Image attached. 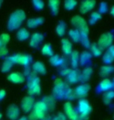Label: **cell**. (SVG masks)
Returning <instances> with one entry per match:
<instances>
[{
  "label": "cell",
  "instance_id": "cell-1",
  "mask_svg": "<svg viewBox=\"0 0 114 120\" xmlns=\"http://www.w3.org/2000/svg\"><path fill=\"white\" fill-rule=\"evenodd\" d=\"M26 19V14L23 10H17L12 14L8 21V28L9 30H15L20 27Z\"/></svg>",
  "mask_w": 114,
  "mask_h": 120
},
{
  "label": "cell",
  "instance_id": "cell-2",
  "mask_svg": "<svg viewBox=\"0 0 114 120\" xmlns=\"http://www.w3.org/2000/svg\"><path fill=\"white\" fill-rule=\"evenodd\" d=\"M72 23L78 28V30L81 34V36H88L89 34V26L87 22L81 16L76 15L72 18Z\"/></svg>",
  "mask_w": 114,
  "mask_h": 120
},
{
  "label": "cell",
  "instance_id": "cell-3",
  "mask_svg": "<svg viewBox=\"0 0 114 120\" xmlns=\"http://www.w3.org/2000/svg\"><path fill=\"white\" fill-rule=\"evenodd\" d=\"M92 111V106L86 99H81L78 103V115L84 120L88 119V116Z\"/></svg>",
  "mask_w": 114,
  "mask_h": 120
},
{
  "label": "cell",
  "instance_id": "cell-4",
  "mask_svg": "<svg viewBox=\"0 0 114 120\" xmlns=\"http://www.w3.org/2000/svg\"><path fill=\"white\" fill-rule=\"evenodd\" d=\"M34 110L32 113L34 114V116L37 119V120L44 118L45 115H46L47 110H48V108H47L46 103L44 101H40L37 102L34 105Z\"/></svg>",
  "mask_w": 114,
  "mask_h": 120
},
{
  "label": "cell",
  "instance_id": "cell-5",
  "mask_svg": "<svg viewBox=\"0 0 114 120\" xmlns=\"http://www.w3.org/2000/svg\"><path fill=\"white\" fill-rule=\"evenodd\" d=\"M68 87L61 79H56L54 81V93L58 98L65 97L66 91L68 90Z\"/></svg>",
  "mask_w": 114,
  "mask_h": 120
},
{
  "label": "cell",
  "instance_id": "cell-6",
  "mask_svg": "<svg viewBox=\"0 0 114 120\" xmlns=\"http://www.w3.org/2000/svg\"><path fill=\"white\" fill-rule=\"evenodd\" d=\"M64 109H65V116L67 117V119L70 120H84L78 115V113L75 111L71 102H66L65 104V106H64Z\"/></svg>",
  "mask_w": 114,
  "mask_h": 120
},
{
  "label": "cell",
  "instance_id": "cell-7",
  "mask_svg": "<svg viewBox=\"0 0 114 120\" xmlns=\"http://www.w3.org/2000/svg\"><path fill=\"white\" fill-rule=\"evenodd\" d=\"M113 41V35L111 32H106L103 34L98 41V45L102 49L110 47Z\"/></svg>",
  "mask_w": 114,
  "mask_h": 120
},
{
  "label": "cell",
  "instance_id": "cell-8",
  "mask_svg": "<svg viewBox=\"0 0 114 120\" xmlns=\"http://www.w3.org/2000/svg\"><path fill=\"white\" fill-rule=\"evenodd\" d=\"M40 79L36 76H34L29 81L28 83V92L30 94H39L40 93Z\"/></svg>",
  "mask_w": 114,
  "mask_h": 120
},
{
  "label": "cell",
  "instance_id": "cell-9",
  "mask_svg": "<svg viewBox=\"0 0 114 120\" xmlns=\"http://www.w3.org/2000/svg\"><path fill=\"white\" fill-rule=\"evenodd\" d=\"M7 59L11 61L13 63H18L20 65H23V66H27L31 62V57L27 55H21L17 54L15 56H12L9 57Z\"/></svg>",
  "mask_w": 114,
  "mask_h": 120
},
{
  "label": "cell",
  "instance_id": "cell-10",
  "mask_svg": "<svg viewBox=\"0 0 114 120\" xmlns=\"http://www.w3.org/2000/svg\"><path fill=\"white\" fill-rule=\"evenodd\" d=\"M89 90L90 86L88 83H82L81 85H78L74 91L76 98H80L81 99H84V98L87 96Z\"/></svg>",
  "mask_w": 114,
  "mask_h": 120
},
{
  "label": "cell",
  "instance_id": "cell-11",
  "mask_svg": "<svg viewBox=\"0 0 114 120\" xmlns=\"http://www.w3.org/2000/svg\"><path fill=\"white\" fill-rule=\"evenodd\" d=\"M34 106V99L31 96H28L23 99L21 107L25 112H29L31 111L32 109Z\"/></svg>",
  "mask_w": 114,
  "mask_h": 120
},
{
  "label": "cell",
  "instance_id": "cell-12",
  "mask_svg": "<svg viewBox=\"0 0 114 120\" xmlns=\"http://www.w3.org/2000/svg\"><path fill=\"white\" fill-rule=\"evenodd\" d=\"M96 4V1L91 0V1H84L82 2L79 6V10L82 13H87L88 12L91 11L92 9H93Z\"/></svg>",
  "mask_w": 114,
  "mask_h": 120
},
{
  "label": "cell",
  "instance_id": "cell-13",
  "mask_svg": "<svg viewBox=\"0 0 114 120\" xmlns=\"http://www.w3.org/2000/svg\"><path fill=\"white\" fill-rule=\"evenodd\" d=\"M6 115L9 119L16 120L20 116V109L15 105H10L6 110Z\"/></svg>",
  "mask_w": 114,
  "mask_h": 120
},
{
  "label": "cell",
  "instance_id": "cell-14",
  "mask_svg": "<svg viewBox=\"0 0 114 120\" xmlns=\"http://www.w3.org/2000/svg\"><path fill=\"white\" fill-rule=\"evenodd\" d=\"M8 80L14 83H21L24 82L25 76L21 73L14 72V73H12L9 74L8 76Z\"/></svg>",
  "mask_w": 114,
  "mask_h": 120
},
{
  "label": "cell",
  "instance_id": "cell-15",
  "mask_svg": "<svg viewBox=\"0 0 114 120\" xmlns=\"http://www.w3.org/2000/svg\"><path fill=\"white\" fill-rule=\"evenodd\" d=\"M62 51L66 55H71L72 52V44L68 38H63L61 40Z\"/></svg>",
  "mask_w": 114,
  "mask_h": 120
},
{
  "label": "cell",
  "instance_id": "cell-16",
  "mask_svg": "<svg viewBox=\"0 0 114 120\" xmlns=\"http://www.w3.org/2000/svg\"><path fill=\"white\" fill-rule=\"evenodd\" d=\"M43 39H44V36L40 33H35L32 35L31 39H30V46L36 48L39 45L40 43L42 42Z\"/></svg>",
  "mask_w": 114,
  "mask_h": 120
},
{
  "label": "cell",
  "instance_id": "cell-17",
  "mask_svg": "<svg viewBox=\"0 0 114 120\" xmlns=\"http://www.w3.org/2000/svg\"><path fill=\"white\" fill-rule=\"evenodd\" d=\"M67 79L70 83H75L80 80V73L76 69L71 70V72L67 76Z\"/></svg>",
  "mask_w": 114,
  "mask_h": 120
},
{
  "label": "cell",
  "instance_id": "cell-18",
  "mask_svg": "<svg viewBox=\"0 0 114 120\" xmlns=\"http://www.w3.org/2000/svg\"><path fill=\"white\" fill-rule=\"evenodd\" d=\"M114 71V67L110 65H106V66H102L100 68V71H99V74L103 77H106L108 76L110 74H111Z\"/></svg>",
  "mask_w": 114,
  "mask_h": 120
},
{
  "label": "cell",
  "instance_id": "cell-19",
  "mask_svg": "<svg viewBox=\"0 0 114 120\" xmlns=\"http://www.w3.org/2000/svg\"><path fill=\"white\" fill-rule=\"evenodd\" d=\"M92 74V68H85L82 71V73H80V81L82 82H87L88 80L91 78Z\"/></svg>",
  "mask_w": 114,
  "mask_h": 120
},
{
  "label": "cell",
  "instance_id": "cell-20",
  "mask_svg": "<svg viewBox=\"0 0 114 120\" xmlns=\"http://www.w3.org/2000/svg\"><path fill=\"white\" fill-rule=\"evenodd\" d=\"M33 69L37 73H40L41 75H44L46 73V67L41 62H36L33 65Z\"/></svg>",
  "mask_w": 114,
  "mask_h": 120
},
{
  "label": "cell",
  "instance_id": "cell-21",
  "mask_svg": "<svg viewBox=\"0 0 114 120\" xmlns=\"http://www.w3.org/2000/svg\"><path fill=\"white\" fill-rule=\"evenodd\" d=\"M44 23V19L42 17L32 18L27 21V26L30 28H34Z\"/></svg>",
  "mask_w": 114,
  "mask_h": 120
},
{
  "label": "cell",
  "instance_id": "cell-22",
  "mask_svg": "<svg viewBox=\"0 0 114 120\" xmlns=\"http://www.w3.org/2000/svg\"><path fill=\"white\" fill-rule=\"evenodd\" d=\"M90 50H91L92 54L95 57H99L101 56L103 54V49L99 46L96 43H93L90 45Z\"/></svg>",
  "mask_w": 114,
  "mask_h": 120
},
{
  "label": "cell",
  "instance_id": "cell-23",
  "mask_svg": "<svg viewBox=\"0 0 114 120\" xmlns=\"http://www.w3.org/2000/svg\"><path fill=\"white\" fill-rule=\"evenodd\" d=\"M71 62H72V66L74 69H76L79 63V53L78 51H72L71 54Z\"/></svg>",
  "mask_w": 114,
  "mask_h": 120
},
{
  "label": "cell",
  "instance_id": "cell-24",
  "mask_svg": "<svg viewBox=\"0 0 114 120\" xmlns=\"http://www.w3.org/2000/svg\"><path fill=\"white\" fill-rule=\"evenodd\" d=\"M99 87L102 90L106 91L110 90L111 88H113V84H112V81H111L110 79H103V80L101 81L100 84H99Z\"/></svg>",
  "mask_w": 114,
  "mask_h": 120
},
{
  "label": "cell",
  "instance_id": "cell-25",
  "mask_svg": "<svg viewBox=\"0 0 114 120\" xmlns=\"http://www.w3.org/2000/svg\"><path fill=\"white\" fill-rule=\"evenodd\" d=\"M30 37V33L27 29L25 28H22L20 29L17 32V38L20 41H24L26 39H27Z\"/></svg>",
  "mask_w": 114,
  "mask_h": 120
},
{
  "label": "cell",
  "instance_id": "cell-26",
  "mask_svg": "<svg viewBox=\"0 0 114 120\" xmlns=\"http://www.w3.org/2000/svg\"><path fill=\"white\" fill-rule=\"evenodd\" d=\"M41 52H42L43 55H44V56H50V57L54 56L52 47H51V45H49V44H45L44 46L42 47Z\"/></svg>",
  "mask_w": 114,
  "mask_h": 120
},
{
  "label": "cell",
  "instance_id": "cell-27",
  "mask_svg": "<svg viewBox=\"0 0 114 120\" xmlns=\"http://www.w3.org/2000/svg\"><path fill=\"white\" fill-rule=\"evenodd\" d=\"M114 98V91L113 90H108L103 95V102L106 105H109L111 102V101Z\"/></svg>",
  "mask_w": 114,
  "mask_h": 120
},
{
  "label": "cell",
  "instance_id": "cell-28",
  "mask_svg": "<svg viewBox=\"0 0 114 120\" xmlns=\"http://www.w3.org/2000/svg\"><path fill=\"white\" fill-rule=\"evenodd\" d=\"M50 62L53 65V66H60L62 65L64 62V59L61 58L59 56H52L50 59Z\"/></svg>",
  "mask_w": 114,
  "mask_h": 120
},
{
  "label": "cell",
  "instance_id": "cell-29",
  "mask_svg": "<svg viewBox=\"0 0 114 120\" xmlns=\"http://www.w3.org/2000/svg\"><path fill=\"white\" fill-rule=\"evenodd\" d=\"M66 31V24L65 22L61 21L58 23V25L56 27V32L59 36H63L65 34Z\"/></svg>",
  "mask_w": 114,
  "mask_h": 120
},
{
  "label": "cell",
  "instance_id": "cell-30",
  "mask_svg": "<svg viewBox=\"0 0 114 120\" xmlns=\"http://www.w3.org/2000/svg\"><path fill=\"white\" fill-rule=\"evenodd\" d=\"M70 38H72V41H74L75 42H78V41H80L81 38V34L78 30H71L68 33Z\"/></svg>",
  "mask_w": 114,
  "mask_h": 120
},
{
  "label": "cell",
  "instance_id": "cell-31",
  "mask_svg": "<svg viewBox=\"0 0 114 120\" xmlns=\"http://www.w3.org/2000/svg\"><path fill=\"white\" fill-rule=\"evenodd\" d=\"M91 53L87 51H85L82 52V54L81 55V57H79V59H80V62L82 65H84L88 61H89V59H91Z\"/></svg>",
  "mask_w": 114,
  "mask_h": 120
},
{
  "label": "cell",
  "instance_id": "cell-32",
  "mask_svg": "<svg viewBox=\"0 0 114 120\" xmlns=\"http://www.w3.org/2000/svg\"><path fill=\"white\" fill-rule=\"evenodd\" d=\"M101 14L99 13V12H92L90 15V18H89V23L91 25L95 24L96 23L97 20H99V19L101 18Z\"/></svg>",
  "mask_w": 114,
  "mask_h": 120
},
{
  "label": "cell",
  "instance_id": "cell-33",
  "mask_svg": "<svg viewBox=\"0 0 114 120\" xmlns=\"http://www.w3.org/2000/svg\"><path fill=\"white\" fill-rule=\"evenodd\" d=\"M49 6L51 8L52 13L54 14H57L58 13L59 9V5H60V2L59 1H50L48 2Z\"/></svg>",
  "mask_w": 114,
  "mask_h": 120
},
{
  "label": "cell",
  "instance_id": "cell-34",
  "mask_svg": "<svg viewBox=\"0 0 114 120\" xmlns=\"http://www.w3.org/2000/svg\"><path fill=\"white\" fill-rule=\"evenodd\" d=\"M103 60L106 64H111L113 62L114 58H113V56H112V55L107 51L106 52L104 53L103 56Z\"/></svg>",
  "mask_w": 114,
  "mask_h": 120
},
{
  "label": "cell",
  "instance_id": "cell-35",
  "mask_svg": "<svg viewBox=\"0 0 114 120\" xmlns=\"http://www.w3.org/2000/svg\"><path fill=\"white\" fill-rule=\"evenodd\" d=\"M77 5V2L75 0H68L65 2V8L68 10H72Z\"/></svg>",
  "mask_w": 114,
  "mask_h": 120
},
{
  "label": "cell",
  "instance_id": "cell-36",
  "mask_svg": "<svg viewBox=\"0 0 114 120\" xmlns=\"http://www.w3.org/2000/svg\"><path fill=\"white\" fill-rule=\"evenodd\" d=\"M43 101L46 103V105H47V108H48V109H53L54 108V98H52L51 97H47Z\"/></svg>",
  "mask_w": 114,
  "mask_h": 120
},
{
  "label": "cell",
  "instance_id": "cell-37",
  "mask_svg": "<svg viewBox=\"0 0 114 120\" xmlns=\"http://www.w3.org/2000/svg\"><path fill=\"white\" fill-rule=\"evenodd\" d=\"M13 62L11 61H9V59H7L6 61H5L3 62V64H2V72H8L9 69H11L12 66H13Z\"/></svg>",
  "mask_w": 114,
  "mask_h": 120
},
{
  "label": "cell",
  "instance_id": "cell-38",
  "mask_svg": "<svg viewBox=\"0 0 114 120\" xmlns=\"http://www.w3.org/2000/svg\"><path fill=\"white\" fill-rule=\"evenodd\" d=\"M80 41H82V45H84L85 48H89L90 45H91L89 38H88V36H81Z\"/></svg>",
  "mask_w": 114,
  "mask_h": 120
},
{
  "label": "cell",
  "instance_id": "cell-39",
  "mask_svg": "<svg viewBox=\"0 0 114 120\" xmlns=\"http://www.w3.org/2000/svg\"><path fill=\"white\" fill-rule=\"evenodd\" d=\"M108 11V6L107 3L106 2H101L99 5V13H105Z\"/></svg>",
  "mask_w": 114,
  "mask_h": 120
},
{
  "label": "cell",
  "instance_id": "cell-40",
  "mask_svg": "<svg viewBox=\"0 0 114 120\" xmlns=\"http://www.w3.org/2000/svg\"><path fill=\"white\" fill-rule=\"evenodd\" d=\"M9 39H10V37L7 34H2L0 36V41L2 42V45H6L9 41Z\"/></svg>",
  "mask_w": 114,
  "mask_h": 120
},
{
  "label": "cell",
  "instance_id": "cell-41",
  "mask_svg": "<svg viewBox=\"0 0 114 120\" xmlns=\"http://www.w3.org/2000/svg\"><path fill=\"white\" fill-rule=\"evenodd\" d=\"M32 3L34 4V7L37 9H41L44 8V2L40 1V0H38V1H33Z\"/></svg>",
  "mask_w": 114,
  "mask_h": 120
},
{
  "label": "cell",
  "instance_id": "cell-42",
  "mask_svg": "<svg viewBox=\"0 0 114 120\" xmlns=\"http://www.w3.org/2000/svg\"><path fill=\"white\" fill-rule=\"evenodd\" d=\"M53 120H68V119L65 114L60 112V113H58L55 117H54Z\"/></svg>",
  "mask_w": 114,
  "mask_h": 120
},
{
  "label": "cell",
  "instance_id": "cell-43",
  "mask_svg": "<svg viewBox=\"0 0 114 120\" xmlns=\"http://www.w3.org/2000/svg\"><path fill=\"white\" fill-rule=\"evenodd\" d=\"M7 53H8V51H7V49L4 46H2L0 48V56H6Z\"/></svg>",
  "mask_w": 114,
  "mask_h": 120
},
{
  "label": "cell",
  "instance_id": "cell-44",
  "mask_svg": "<svg viewBox=\"0 0 114 120\" xmlns=\"http://www.w3.org/2000/svg\"><path fill=\"white\" fill-rule=\"evenodd\" d=\"M71 70H72V69H68V68L63 69L62 70H61V73L62 74L63 76H68V73H69L70 72H71Z\"/></svg>",
  "mask_w": 114,
  "mask_h": 120
},
{
  "label": "cell",
  "instance_id": "cell-45",
  "mask_svg": "<svg viewBox=\"0 0 114 120\" xmlns=\"http://www.w3.org/2000/svg\"><path fill=\"white\" fill-rule=\"evenodd\" d=\"M108 52L112 55V56H113V58H114V45H111L110 47H109Z\"/></svg>",
  "mask_w": 114,
  "mask_h": 120
},
{
  "label": "cell",
  "instance_id": "cell-46",
  "mask_svg": "<svg viewBox=\"0 0 114 120\" xmlns=\"http://www.w3.org/2000/svg\"><path fill=\"white\" fill-rule=\"evenodd\" d=\"M5 96H6V91L4 90H0V101L2 99H3Z\"/></svg>",
  "mask_w": 114,
  "mask_h": 120
},
{
  "label": "cell",
  "instance_id": "cell-47",
  "mask_svg": "<svg viewBox=\"0 0 114 120\" xmlns=\"http://www.w3.org/2000/svg\"><path fill=\"white\" fill-rule=\"evenodd\" d=\"M110 13H111V15L112 16H114V6L111 8V9H110Z\"/></svg>",
  "mask_w": 114,
  "mask_h": 120
},
{
  "label": "cell",
  "instance_id": "cell-48",
  "mask_svg": "<svg viewBox=\"0 0 114 120\" xmlns=\"http://www.w3.org/2000/svg\"><path fill=\"white\" fill-rule=\"evenodd\" d=\"M20 120H27L26 118H24V117H23V118H21V119H20Z\"/></svg>",
  "mask_w": 114,
  "mask_h": 120
},
{
  "label": "cell",
  "instance_id": "cell-49",
  "mask_svg": "<svg viewBox=\"0 0 114 120\" xmlns=\"http://www.w3.org/2000/svg\"><path fill=\"white\" fill-rule=\"evenodd\" d=\"M112 84H113V87L114 88V79H113V80L112 81Z\"/></svg>",
  "mask_w": 114,
  "mask_h": 120
},
{
  "label": "cell",
  "instance_id": "cell-50",
  "mask_svg": "<svg viewBox=\"0 0 114 120\" xmlns=\"http://www.w3.org/2000/svg\"><path fill=\"white\" fill-rule=\"evenodd\" d=\"M2 46H3V45H2V42L0 41V48H1Z\"/></svg>",
  "mask_w": 114,
  "mask_h": 120
},
{
  "label": "cell",
  "instance_id": "cell-51",
  "mask_svg": "<svg viewBox=\"0 0 114 120\" xmlns=\"http://www.w3.org/2000/svg\"><path fill=\"white\" fill-rule=\"evenodd\" d=\"M1 5H2V2H0V6H1Z\"/></svg>",
  "mask_w": 114,
  "mask_h": 120
},
{
  "label": "cell",
  "instance_id": "cell-52",
  "mask_svg": "<svg viewBox=\"0 0 114 120\" xmlns=\"http://www.w3.org/2000/svg\"><path fill=\"white\" fill-rule=\"evenodd\" d=\"M1 117H2V115H1V114H0V119H1Z\"/></svg>",
  "mask_w": 114,
  "mask_h": 120
}]
</instances>
